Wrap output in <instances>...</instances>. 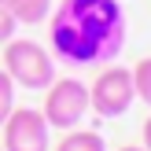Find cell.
<instances>
[{"label":"cell","instance_id":"obj_1","mask_svg":"<svg viewBox=\"0 0 151 151\" xmlns=\"http://www.w3.org/2000/svg\"><path fill=\"white\" fill-rule=\"evenodd\" d=\"M125 7L122 0H63L48 15L52 59L66 66L114 63L125 48Z\"/></svg>","mask_w":151,"mask_h":151},{"label":"cell","instance_id":"obj_2","mask_svg":"<svg viewBox=\"0 0 151 151\" xmlns=\"http://www.w3.org/2000/svg\"><path fill=\"white\" fill-rule=\"evenodd\" d=\"M0 70L15 81V88H29V92H44L55 74V59H52L48 48H41L29 37H11L4 41V66Z\"/></svg>","mask_w":151,"mask_h":151},{"label":"cell","instance_id":"obj_3","mask_svg":"<svg viewBox=\"0 0 151 151\" xmlns=\"http://www.w3.org/2000/svg\"><path fill=\"white\" fill-rule=\"evenodd\" d=\"M48 129H78L81 118L88 114V85L81 78H55L44 88V107H41Z\"/></svg>","mask_w":151,"mask_h":151},{"label":"cell","instance_id":"obj_4","mask_svg":"<svg viewBox=\"0 0 151 151\" xmlns=\"http://www.w3.org/2000/svg\"><path fill=\"white\" fill-rule=\"evenodd\" d=\"M133 103H137V92H133L129 66H107L88 85V111H96L100 118H122Z\"/></svg>","mask_w":151,"mask_h":151},{"label":"cell","instance_id":"obj_5","mask_svg":"<svg viewBox=\"0 0 151 151\" xmlns=\"http://www.w3.org/2000/svg\"><path fill=\"white\" fill-rule=\"evenodd\" d=\"M4 151H48L52 147V129L44 122V114L37 107H11V114L4 118Z\"/></svg>","mask_w":151,"mask_h":151},{"label":"cell","instance_id":"obj_6","mask_svg":"<svg viewBox=\"0 0 151 151\" xmlns=\"http://www.w3.org/2000/svg\"><path fill=\"white\" fill-rule=\"evenodd\" d=\"M48 151H107V140L96 129H66L63 140Z\"/></svg>","mask_w":151,"mask_h":151},{"label":"cell","instance_id":"obj_7","mask_svg":"<svg viewBox=\"0 0 151 151\" xmlns=\"http://www.w3.org/2000/svg\"><path fill=\"white\" fill-rule=\"evenodd\" d=\"M7 4H11V15L19 26H37V22H48L55 0H7Z\"/></svg>","mask_w":151,"mask_h":151},{"label":"cell","instance_id":"obj_8","mask_svg":"<svg viewBox=\"0 0 151 151\" xmlns=\"http://www.w3.org/2000/svg\"><path fill=\"white\" fill-rule=\"evenodd\" d=\"M133 70V92H137V100H144L151 107V55L140 59L137 66H129Z\"/></svg>","mask_w":151,"mask_h":151},{"label":"cell","instance_id":"obj_9","mask_svg":"<svg viewBox=\"0 0 151 151\" xmlns=\"http://www.w3.org/2000/svg\"><path fill=\"white\" fill-rule=\"evenodd\" d=\"M11 107H15V81L0 70V125H4V118L11 114Z\"/></svg>","mask_w":151,"mask_h":151},{"label":"cell","instance_id":"obj_10","mask_svg":"<svg viewBox=\"0 0 151 151\" xmlns=\"http://www.w3.org/2000/svg\"><path fill=\"white\" fill-rule=\"evenodd\" d=\"M15 29H19V22H15V15H11V4H7V0H0V44L11 41Z\"/></svg>","mask_w":151,"mask_h":151},{"label":"cell","instance_id":"obj_11","mask_svg":"<svg viewBox=\"0 0 151 151\" xmlns=\"http://www.w3.org/2000/svg\"><path fill=\"white\" fill-rule=\"evenodd\" d=\"M140 137H144V144H140V147H144V151H151V114L144 118V129H140Z\"/></svg>","mask_w":151,"mask_h":151},{"label":"cell","instance_id":"obj_12","mask_svg":"<svg viewBox=\"0 0 151 151\" xmlns=\"http://www.w3.org/2000/svg\"><path fill=\"white\" fill-rule=\"evenodd\" d=\"M118 151H144V147H137V144H125V147H118Z\"/></svg>","mask_w":151,"mask_h":151},{"label":"cell","instance_id":"obj_13","mask_svg":"<svg viewBox=\"0 0 151 151\" xmlns=\"http://www.w3.org/2000/svg\"><path fill=\"white\" fill-rule=\"evenodd\" d=\"M0 151H4V147H0Z\"/></svg>","mask_w":151,"mask_h":151}]
</instances>
